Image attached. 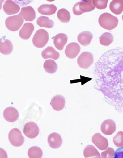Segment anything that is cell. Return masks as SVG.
<instances>
[{"label":"cell","mask_w":123,"mask_h":158,"mask_svg":"<svg viewBox=\"0 0 123 158\" xmlns=\"http://www.w3.org/2000/svg\"><path fill=\"white\" fill-rule=\"evenodd\" d=\"M108 0H93L92 3L95 7L99 9H105L107 6Z\"/></svg>","instance_id":"31"},{"label":"cell","mask_w":123,"mask_h":158,"mask_svg":"<svg viewBox=\"0 0 123 158\" xmlns=\"http://www.w3.org/2000/svg\"><path fill=\"white\" fill-rule=\"evenodd\" d=\"M113 141L114 145L117 148L123 147V131H119L113 137Z\"/></svg>","instance_id":"30"},{"label":"cell","mask_w":123,"mask_h":158,"mask_svg":"<svg viewBox=\"0 0 123 158\" xmlns=\"http://www.w3.org/2000/svg\"><path fill=\"white\" fill-rule=\"evenodd\" d=\"M68 37L64 33H59L54 37L53 43L56 48L59 50H62L65 45L67 43Z\"/></svg>","instance_id":"18"},{"label":"cell","mask_w":123,"mask_h":158,"mask_svg":"<svg viewBox=\"0 0 123 158\" xmlns=\"http://www.w3.org/2000/svg\"><path fill=\"white\" fill-rule=\"evenodd\" d=\"M57 7L53 4L42 5L38 8V12L40 14L46 15H53L57 11Z\"/></svg>","instance_id":"20"},{"label":"cell","mask_w":123,"mask_h":158,"mask_svg":"<svg viewBox=\"0 0 123 158\" xmlns=\"http://www.w3.org/2000/svg\"><path fill=\"white\" fill-rule=\"evenodd\" d=\"M95 7L92 1H82L76 3L72 8V11L75 15H80L85 12H90L95 10Z\"/></svg>","instance_id":"3"},{"label":"cell","mask_w":123,"mask_h":158,"mask_svg":"<svg viewBox=\"0 0 123 158\" xmlns=\"http://www.w3.org/2000/svg\"><path fill=\"white\" fill-rule=\"evenodd\" d=\"M50 105L54 110L61 111L64 108L65 99L60 95L55 96L51 99Z\"/></svg>","instance_id":"16"},{"label":"cell","mask_w":123,"mask_h":158,"mask_svg":"<svg viewBox=\"0 0 123 158\" xmlns=\"http://www.w3.org/2000/svg\"><path fill=\"white\" fill-rule=\"evenodd\" d=\"M42 56L44 59L52 58L54 60H57L60 57V53L56 51L53 47H48L42 51Z\"/></svg>","instance_id":"21"},{"label":"cell","mask_w":123,"mask_h":158,"mask_svg":"<svg viewBox=\"0 0 123 158\" xmlns=\"http://www.w3.org/2000/svg\"><path fill=\"white\" fill-rule=\"evenodd\" d=\"M84 157L87 158H101V155L98 150L93 145H87L83 152Z\"/></svg>","instance_id":"24"},{"label":"cell","mask_w":123,"mask_h":158,"mask_svg":"<svg viewBox=\"0 0 123 158\" xmlns=\"http://www.w3.org/2000/svg\"><path fill=\"white\" fill-rule=\"evenodd\" d=\"M99 23L103 28L111 30L115 28L119 23V19L109 13H104L100 16Z\"/></svg>","instance_id":"2"},{"label":"cell","mask_w":123,"mask_h":158,"mask_svg":"<svg viewBox=\"0 0 123 158\" xmlns=\"http://www.w3.org/2000/svg\"><path fill=\"white\" fill-rule=\"evenodd\" d=\"M57 16L59 20L64 23L69 22L71 18L70 14L69 11L64 8L59 10L57 12Z\"/></svg>","instance_id":"28"},{"label":"cell","mask_w":123,"mask_h":158,"mask_svg":"<svg viewBox=\"0 0 123 158\" xmlns=\"http://www.w3.org/2000/svg\"><path fill=\"white\" fill-rule=\"evenodd\" d=\"M109 8L113 14L120 15L123 11V0H113L110 4Z\"/></svg>","instance_id":"23"},{"label":"cell","mask_w":123,"mask_h":158,"mask_svg":"<svg viewBox=\"0 0 123 158\" xmlns=\"http://www.w3.org/2000/svg\"><path fill=\"white\" fill-rule=\"evenodd\" d=\"M40 129L38 125L34 122H28L25 124L23 133L27 137L34 139L39 134Z\"/></svg>","instance_id":"8"},{"label":"cell","mask_w":123,"mask_h":158,"mask_svg":"<svg viewBox=\"0 0 123 158\" xmlns=\"http://www.w3.org/2000/svg\"><path fill=\"white\" fill-rule=\"evenodd\" d=\"M101 130L106 135H112L116 131V123L112 120H106L101 124Z\"/></svg>","instance_id":"14"},{"label":"cell","mask_w":123,"mask_h":158,"mask_svg":"<svg viewBox=\"0 0 123 158\" xmlns=\"http://www.w3.org/2000/svg\"><path fill=\"white\" fill-rule=\"evenodd\" d=\"M48 143L50 148L57 149L60 148L63 143V139L58 133H53L48 136Z\"/></svg>","instance_id":"13"},{"label":"cell","mask_w":123,"mask_h":158,"mask_svg":"<svg viewBox=\"0 0 123 158\" xmlns=\"http://www.w3.org/2000/svg\"><path fill=\"white\" fill-rule=\"evenodd\" d=\"M36 23L40 27H44L47 28H53L54 25L53 21L50 20L48 17L44 16H42L38 18L36 21Z\"/></svg>","instance_id":"26"},{"label":"cell","mask_w":123,"mask_h":158,"mask_svg":"<svg viewBox=\"0 0 123 158\" xmlns=\"http://www.w3.org/2000/svg\"><path fill=\"white\" fill-rule=\"evenodd\" d=\"M23 23L24 19L20 14L7 18L5 21V25L11 31H17L21 28Z\"/></svg>","instance_id":"5"},{"label":"cell","mask_w":123,"mask_h":158,"mask_svg":"<svg viewBox=\"0 0 123 158\" xmlns=\"http://www.w3.org/2000/svg\"><path fill=\"white\" fill-rule=\"evenodd\" d=\"M81 50L79 44L77 43H71L66 47L65 53L68 58L74 59L78 56Z\"/></svg>","instance_id":"11"},{"label":"cell","mask_w":123,"mask_h":158,"mask_svg":"<svg viewBox=\"0 0 123 158\" xmlns=\"http://www.w3.org/2000/svg\"><path fill=\"white\" fill-rule=\"evenodd\" d=\"M114 37L112 34L109 32L104 33L100 37V43L104 46H108L112 43Z\"/></svg>","instance_id":"27"},{"label":"cell","mask_w":123,"mask_h":158,"mask_svg":"<svg viewBox=\"0 0 123 158\" xmlns=\"http://www.w3.org/2000/svg\"><path fill=\"white\" fill-rule=\"evenodd\" d=\"M8 138L11 144L15 147L22 146L24 143V137L18 128H13L11 130L9 133Z\"/></svg>","instance_id":"6"},{"label":"cell","mask_w":123,"mask_h":158,"mask_svg":"<svg viewBox=\"0 0 123 158\" xmlns=\"http://www.w3.org/2000/svg\"><path fill=\"white\" fill-rule=\"evenodd\" d=\"M101 156L102 158H114L115 151L113 148H107V150L102 152Z\"/></svg>","instance_id":"32"},{"label":"cell","mask_w":123,"mask_h":158,"mask_svg":"<svg viewBox=\"0 0 123 158\" xmlns=\"http://www.w3.org/2000/svg\"><path fill=\"white\" fill-rule=\"evenodd\" d=\"M122 19H123V16H122Z\"/></svg>","instance_id":"34"},{"label":"cell","mask_w":123,"mask_h":158,"mask_svg":"<svg viewBox=\"0 0 123 158\" xmlns=\"http://www.w3.org/2000/svg\"><path fill=\"white\" fill-rule=\"evenodd\" d=\"M49 40V35L44 29H39L36 31L32 39V43L36 48H43Z\"/></svg>","instance_id":"4"},{"label":"cell","mask_w":123,"mask_h":158,"mask_svg":"<svg viewBox=\"0 0 123 158\" xmlns=\"http://www.w3.org/2000/svg\"><path fill=\"white\" fill-rule=\"evenodd\" d=\"M45 71L49 74L56 73L58 69L57 64L53 60H48L45 61L43 65Z\"/></svg>","instance_id":"25"},{"label":"cell","mask_w":123,"mask_h":158,"mask_svg":"<svg viewBox=\"0 0 123 158\" xmlns=\"http://www.w3.org/2000/svg\"><path fill=\"white\" fill-rule=\"evenodd\" d=\"M93 55L89 52H84L78 57L77 62L80 67L83 69H88L93 63Z\"/></svg>","instance_id":"7"},{"label":"cell","mask_w":123,"mask_h":158,"mask_svg":"<svg viewBox=\"0 0 123 158\" xmlns=\"http://www.w3.org/2000/svg\"><path fill=\"white\" fill-rule=\"evenodd\" d=\"M13 51V45L11 40L5 39L4 41L1 40L0 43V52L4 55H9Z\"/></svg>","instance_id":"22"},{"label":"cell","mask_w":123,"mask_h":158,"mask_svg":"<svg viewBox=\"0 0 123 158\" xmlns=\"http://www.w3.org/2000/svg\"><path fill=\"white\" fill-rule=\"evenodd\" d=\"M97 89L106 102L119 112L123 110V50L106 53L97 62L95 68Z\"/></svg>","instance_id":"1"},{"label":"cell","mask_w":123,"mask_h":158,"mask_svg":"<svg viewBox=\"0 0 123 158\" xmlns=\"http://www.w3.org/2000/svg\"><path fill=\"white\" fill-rule=\"evenodd\" d=\"M93 39V35L89 31H83L80 33L78 36V40L81 45L87 46L90 44Z\"/></svg>","instance_id":"19"},{"label":"cell","mask_w":123,"mask_h":158,"mask_svg":"<svg viewBox=\"0 0 123 158\" xmlns=\"http://www.w3.org/2000/svg\"><path fill=\"white\" fill-rule=\"evenodd\" d=\"M20 14L26 21L30 22L33 21L36 16L35 10L30 6L22 8Z\"/></svg>","instance_id":"17"},{"label":"cell","mask_w":123,"mask_h":158,"mask_svg":"<svg viewBox=\"0 0 123 158\" xmlns=\"http://www.w3.org/2000/svg\"><path fill=\"white\" fill-rule=\"evenodd\" d=\"M3 10L8 15L16 14L19 12L20 6L11 0H7L5 2L3 5Z\"/></svg>","instance_id":"12"},{"label":"cell","mask_w":123,"mask_h":158,"mask_svg":"<svg viewBox=\"0 0 123 158\" xmlns=\"http://www.w3.org/2000/svg\"><path fill=\"white\" fill-rule=\"evenodd\" d=\"M28 156L30 158H41L43 156V151L38 146H33L28 151Z\"/></svg>","instance_id":"29"},{"label":"cell","mask_w":123,"mask_h":158,"mask_svg":"<svg viewBox=\"0 0 123 158\" xmlns=\"http://www.w3.org/2000/svg\"><path fill=\"white\" fill-rule=\"evenodd\" d=\"M92 141L100 150H105L108 148L109 145L108 140L100 133H96L93 135L92 138Z\"/></svg>","instance_id":"10"},{"label":"cell","mask_w":123,"mask_h":158,"mask_svg":"<svg viewBox=\"0 0 123 158\" xmlns=\"http://www.w3.org/2000/svg\"><path fill=\"white\" fill-rule=\"evenodd\" d=\"M3 116L5 120L9 123H14L18 120L19 114L17 109L14 107H7L3 112Z\"/></svg>","instance_id":"9"},{"label":"cell","mask_w":123,"mask_h":158,"mask_svg":"<svg viewBox=\"0 0 123 158\" xmlns=\"http://www.w3.org/2000/svg\"><path fill=\"white\" fill-rule=\"evenodd\" d=\"M114 158H123V147L117 150L116 152H115Z\"/></svg>","instance_id":"33"},{"label":"cell","mask_w":123,"mask_h":158,"mask_svg":"<svg viewBox=\"0 0 123 158\" xmlns=\"http://www.w3.org/2000/svg\"><path fill=\"white\" fill-rule=\"evenodd\" d=\"M35 30L34 25L30 23H26L24 24L19 31V36L24 40H27L30 38Z\"/></svg>","instance_id":"15"}]
</instances>
